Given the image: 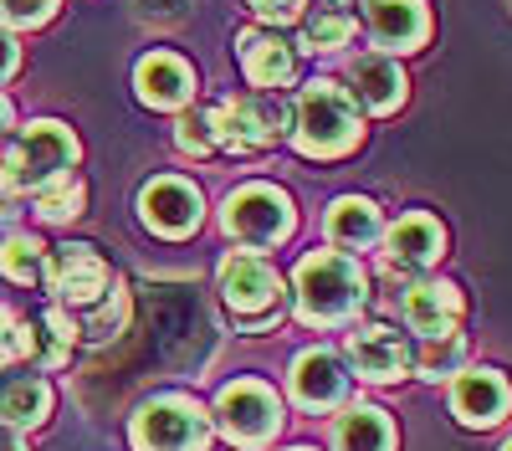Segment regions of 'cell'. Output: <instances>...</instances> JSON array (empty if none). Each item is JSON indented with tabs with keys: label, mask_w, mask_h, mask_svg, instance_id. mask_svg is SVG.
I'll list each match as a JSON object with an SVG mask.
<instances>
[{
	"label": "cell",
	"mask_w": 512,
	"mask_h": 451,
	"mask_svg": "<svg viewBox=\"0 0 512 451\" xmlns=\"http://www.w3.org/2000/svg\"><path fill=\"white\" fill-rule=\"evenodd\" d=\"M456 369H466V339L461 334L420 339V354H415V375L420 380H451Z\"/></svg>",
	"instance_id": "4316f807"
},
{
	"label": "cell",
	"mask_w": 512,
	"mask_h": 451,
	"mask_svg": "<svg viewBox=\"0 0 512 451\" xmlns=\"http://www.w3.org/2000/svg\"><path fill=\"white\" fill-rule=\"evenodd\" d=\"M287 139H292L297 154H308V159H338V154L359 149L364 118H359L354 93L344 88V82H333V77L308 82V88L297 93L292 113H287Z\"/></svg>",
	"instance_id": "7a4b0ae2"
},
{
	"label": "cell",
	"mask_w": 512,
	"mask_h": 451,
	"mask_svg": "<svg viewBox=\"0 0 512 451\" xmlns=\"http://www.w3.org/2000/svg\"><path fill=\"white\" fill-rule=\"evenodd\" d=\"M77 159H82V144H77V134L67 129V123L36 118V123H26V129L6 144V159H0V164H6L16 195H41L47 185L67 180L77 170Z\"/></svg>",
	"instance_id": "3957f363"
},
{
	"label": "cell",
	"mask_w": 512,
	"mask_h": 451,
	"mask_svg": "<svg viewBox=\"0 0 512 451\" xmlns=\"http://www.w3.org/2000/svg\"><path fill=\"white\" fill-rule=\"evenodd\" d=\"M292 451H313V446H292Z\"/></svg>",
	"instance_id": "74e56055"
},
{
	"label": "cell",
	"mask_w": 512,
	"mask_h": 451,
	"mask_svg": "<svg viewBox=\"0 0 512 451\" xmlns=\"http://www.w3.org/2000/svg\"><path fill=\"white\" fill-rule=\"evenodd\" d=\"M369 303V277L349 252H308L292 272V308L308 328H344Z\"/></svg>",
	"instance_id": "6da1fadb"
},
{
	"label": "cell",
	"mask_w": 512,
	"mask_h": 451,
	"mask_svg": "<svg viewBox=\"0 0 512 451\" xmlns=\"http://www.w3.org/2000/svg\"><path fill=\"white\" fill-rule=\"evenodd\" d=\"M502 451H512V441H507V446H502Z\"/></svg>",
	"instance_id": "f35d334b"
},
{
	"label": "cell",
	"mask_w": 512,
	"mask_h": 451,
	"mask_svg": "<svg viewBox=\"0 0 512 451\" xmlns=\"http://www.w3.org/2000/svg\"><path fill=\"white\" fill-rule=\"evenodd\" d=\"M236 57H241V72L256 93H272V88H287L297 77V47L277 31H241L236 36Z\"/></svg>",
	"instance_id": "2e32d148"
},
{
	"label": "cell",
	"mask_w": 512,
	"mask_h": 451,
	"mask_svg": "<svg viewBox=\"0 0 512 451\" xmlns=\"http://www.w3.org/2000/svg\"><path fill=\"white\" fill-rule=\"evenodd\" d=\"M333 451H395V421L379 405H349L328 431Z\"/></svg>",
	"instance_id": "44dd1931"
},
{
	"label": "cell",
	"mask_w": 512,
	"mask_h": 451,
	"mask_svg": "<svg viewBox=\"0 0 512 451\" xmlns=\"http://www.w3.org/2000/svg\"><path fill=\"white\" fill-rule=\"evenodd\" d=\"M134 11L149 16V21H175L190 11V0H134Z\"/></svg>",
	"instance_id": "d6a6232c"
},
{
	"label": "cell",
	"mask_w": 512,
	"mask_h": 451,
	"mask_svg": "<svg viewBox=\"0 0 512 451\" xmlns=\"http://www.w3.org/2000/svg\"><path fill=\"white\" fill-rule=\"evenodd\" d=\"M461 287L456 282H436V277H425V282H410L405 287V323H410V334L420 339H441V334H456V323H461Z\"/></svg>",
	"instance_id": "e0dca14e"
},
{
	"label": "cell",
	"mask_w": 512,
	"mask_h": 451,
	"mask_svg": "<svg viewBox=\"0 0 512 451\" xmlns=\"http://www.w3.org/2000/svg\"><path fill=\"white\" fill-rule=\"evenodd\" d=\"M216 426H221V436H226L231 446L262 451V446H272L277 431H282V400H277V390L262 385V380H236V385H226L221 400H216Z\"/></svg>",
	"instance_id": "52a82bcc"
},
{
	"label": "cell",
	"mask_w": 512,
	"mask_h": 451,
	"mask_svg": "<svg viewBox=\"0 0 512 451\" xmlns=\"http://www.w3.org/2000/svg\"><path fill=\"white\" fill-rule=\"evenodd\" d=\"M72 349H77V318H72V308L57 303L41 318H31V354H36L41 369H62L72 359Z\"/></svg>",
	"instance_id": "cb8c5ba5"
},
{
	"label": "cell",
	"mask_w": 512,
	"mask_h": 451,
	"mask_svg": "<svg viewBox=\"0 0 512 451\" xmlns=\"http://www.w3.org/2000/svg\"><path fill=\"white\" fill-rule=\"evenodd\" d=\"M41 272H47V241H41V236L16 231V236L0 241V277L31 287V282H41Z\"/></svg>",
	"instance_id": "484cf974"
},
{
	"label": "cell",
	"mask_w": 512,
	"mask_h": 451,
	"mask_svg": "<svg viewBox=\"0 0 512 451\" xmlns=\"http://www.w3.org/2000/svg\"><path fill=\"white\" fill-rule=\"evenodd\" d=\"M512 410V385L497 375V369H456L451 375V416L472 431L497 426Z\"/></svg>",
	"instance_id": "9a60e30c"
},
{
	"label": "cell",
	"mask_w": 512,
	"mask_h": 451,
	"mask_svg": "<svg viewBox=\"0 0 512 451\" xmlns=\"http://www.w3.org/2000/svg\"><path fill=\"white\" fill-rule=\"evenodd\" d=\"M77 344H113L123 334V323H128V293H123V282L113 277V287L88 303V308H77Z\"/></svg>",
	"instance_id": "d4e9b609"
},
{
	"label": "cell",
	"mask_w": 512,
	"mask_h": 451,
	"mask_svg": "<svg viewBox=\"0 0 512 451\" xmlns=\"http://www.w3.org/2000/svg\"><path fill=\"white\" fill-rule=\"evenodd\" d=\"M62 0H0V21H11V26H47L57 16Z\"/></svg>",
	"instance_id": "4dcf8cb0"
},
{
	"label": "cell",
	"mask_w": 512,
	"mask_h": 451,
	"mask_svg": "<svg viewBox=\"0 0 512 451\" xmlns=\"http://www.w3.org/2000/svg\"><path fill=\"white\" fill-rule=\"evenodd\" d=\"M221 298L236 313L241 334H267L282 318V277L256 252H231L221 262Z\"/></svg>",
	"instance_id": "5b68a950"
},
{
	"label": "cell",
	"mask_w": 512,
	"mask_h": 451,
	"mask_svg": "<svg viewBox=\"0 0 512 451\" xmlns=\"http://www.w3.org/2000/svg\"><path fill=\"white\" fill-rule=\"evenodd\" d=\"M349 364L338 359L333 349H303L292 359V375H287V390L292 400L313 410V416H323V410H338L349 400Z\"/></svg>",
	"instance_id": "7c38bea8"
},
{
	"label": "cell",
	"mask_w": 512,
	"mask_h": 451,
	"mask_svg": "<svg viewBox=\"0 0 512 451\" xmlns=\"http://www.w3.org/2000/svg\"><path fill=\"white\" fill-rule=\"evenodd\" d=\"M246 6L262 16L267 26H287V21H297L303 16V6H297V0H246Z\"/></svg>",
	"instance_id": "1f68e13d"
},
{
	"label": "cell",
	"mask_w": 512,
	"mask_h": 451,
	"mask_svg": "<svg viewBox=\"0 0 512 451\" xmlns=\"http://www.w3.org/2000/svg\"><path fill=\"white\" fill-rule=\"evenodd\" d=\"M349 93L369 113H395L405 103V72L390 52H369L349 67Z\"/></svg>",
	"instance_id": "d6986e66"
},
{
	"label": "cell",
	"mask_w": 512,
	"mask_h": 451,
	"mask_svg": "<svg viewBox=\"0 0 512 451\" xmlns=\"http://www.w3.org/2000/svg\"><path fill=\"white\" fill-rule=\"evenodd\" d=\"M210 436H216V421H210V410L185 390L149 395L134 410V421H128L134 451H210Z\"/></svg>",
	"instance_id": "277c9868"
},
{
	"label": "cell",
	"mask_w": 512,
	"mask_h": 451,
	"mask_svg": "<svg viewBox=\"0 0 512 451\" xmlns=\"http://www.w3.org/2000/svg\"><path fill=\"white\" fill-rule=\"evenodd\" d=\"M292 226H297V211H292L287 190H277L267 180H251V185L231 190L221 205V231L241 246H262L267 252V246H282L292 236Z\"/></svg>",
	"instance_id": "8992f818"
},
{
	"label": "cell",
	"mask_w": 512,
	"mask_h": 451,
	"mask_svg": "<svg viewBox=\"0 0 512 451\" xmlns=\"http://www.w3.org/2000/svg\"><path fill=\"white\" fill-rule=\"evenodd\" d=\"M349 369L359 380H369V385H400L415 369L410 339L395 334L390 323H364V328H354V339H349Z\"/></svg>",
	"instance_id": "8fae6325"
},
{
	"label": "cell",
	"mask_w": 512,
	"mask_h": 451,
	"mask_svg": "<svg viewBox=\"0 0 512 451\" xmlns=\"http://www.w3.org/2000/svg\"><path fill=\"white\" fill-rule=\"evenodd\" d=\"M364 26L379 52L405 57L431 41V6L425 0H364Z\"/></svg>",
	"instance_id": "4fadbf2b"
},
{
	"label": "cell",
	"mask_w": 512,
	"mask_h": 451,
	"mask_svg": "<svg viewBox=\"0 0 512 451\" xmlns=\"http://www.w3.org/2000/svg\"><path fill=\"white\" fill-rule=\"evenodd\" d=\"M47 287H52V298L62 303V308H88V303H98L108 287H113V272H108V262L93 252V246H82V241H67V246H57V252H47Z\"/></svg>",
	"instance_id": "9c48e42d"
},
{
	"label": "cell",
	"mask_w": 512,
	"mask_h": 451,
	"mask_svg": "<svg viewBox=\"0 0 512 451\" xmlns=\"http://www.w3.org/2000/svg\"><path fill=\"white\" fill-rule=\"evenodd\" d=\"M303 21V47L308 52H338L349 47L354 36V0H308V11L297 16Z\"/></svg>",
	"instance_id": "603a6c76"
},
{
	"label": "cell",
	"mask_w": 512,
	"mask_h": 451,
	"mask_svg": "<svg viewBox=\"0 0 512 451\" xmlns=\"http://www.w3.org/2000/svg\"><path fill=\"white\" fill-rule=\"evenodd\" d=\"M11 129V103H6V93H0V134Z\"/></svg>",
	"instance_id": "8d00e7d4"
},
{
	"label": "cell",
	"mask_w": 512,
	"mask_h": 451,
	"mask_svg": "<svg viewBox=\"0 0 512 451\" xmlns=\"http://www.w3.org/2000/svg\"><path fill=\"white\" fill-rule=\"evenodd\" d=\"M82 200H88V185H82L77 175H67V180H57V185H47L36 195V216L47 226H67V221L82 216Z\"/></svg>",
	"instance_id": "83f0119b"
},
{
	"label": "cell",
	"mask_w": 512,
	"mask_h": 451,
	"mask_svg": "<svg viewBox=\"0 0 512 451\" xmlns=\"http://www.w3.org/2000/svg\"><path fill=\"white\" fill-rule=\"evenodd\" d=\"M134 93H139L149 108L180 113V108L195 98V67H190L180 52H149V57L134 67Z\"/></svg>",
	"instance_id": "ac0fdd59"
},
{
	"label": "cell",
	"mask_w": 512,
	"mask_h": 451,
	"mask_svg": "<svg viewBox=\"0 0 512 451\" xmlns=\"http://www.w3.org/2000/svg\"><path fill=\"white\" fill-rule=\"evenodd\" d=\"M384 241V267L390 272H400V277H410V272H425L431 262H441V252H446V226L431 216V211H410V216H400L390 231L379 236Z\"/></svg>",
	"instance_id": "5bb4252c"
},
{
	"label": "cell",
	"mask_w": 512,
	"mask_h": 451,
	"mask_svg": "<svg viewBox=\"0 0 512 451\" xmlns=\"http://www.w3.org/2000/svg\"><path fill=\"white\" fill-rule=\"evenodd\" d=\"M31 354V318H21L11 303H0V364H16Z\"/></svg>",
	"instance_id": "f546056e"
},
{
	"label": "cell",
	"mask_w": 512,
	"mask_h": 451,
	"mask_svg": "<svg viewBox=\"0 0 512 451\" xmlns=\"http://www.w3.org/2000/svg\"><path fill=\"white\" fill-rule=\"evenodd\" d=\"M52 416V385L41 375H6L0 380V421L31 431Z\"/></svg>",
	"instance_id": "7402d4cb"
},
{
	"label": "cell",
	"mask_w": 512,
	"mask_h": 451,
	"mask_svg": "<svg viewBox=\"0 0 512 451\" xmlns=\"http://www.w3.org/2000/svg\"><path fill=\"white\" fill-rule=\"evenodd\" d=\"M0 451H26L21 431H16V426H6V421H0Z\"/></svg>",
	"instance_id": "d590c367"
},
{
	"label": "cell",
	"mask_w": 512,
	"mask_h": 451,
	"mask_svg": "<svg viewBox=\"0 0 512 451\" xmlns=\"http://www.w3.org/2000/svg\"><path fill=\"white\" fill-rule=\"evenodd\" d=\"M139 216H144V226H149L154 236L185 241V236H195V226L205 221V200H200V190H195L190 180L159 175V180H149L144 195H139Z\"/></svg>",
	"instance_id": "30bf717a"
},
{
	"label": "cell",
	"mask_w": 512,
	"mask_h": 451,
	"mask_svg": "<svg viewBox=\"0 0 512 451\" xmlns=\"http://www.w3.org/2000/svg\"><path fill=\"white\" fill-rule=\"evenodd\" d=\"M287 108L267 93H241L216 108V149L226 154H262L282 139Z\"/></svg>",
	"instance_id": "ba28073f"
},
{
	"label": "cell",
	"mask_w": 512,
	"mask_h": 451,
	"mask_svg": "<svg viewBox=\"0 0 512 451\" xmlns=\"http://www.w3.org/2000/svg\"><path fill=\"white\" fill-rule=\"evenodd\" d=\"M16 221V185L6 175V164H0V226H11Z\"/></svg>",
	"instance_id": "e575fe53"
},
{
	"label": "cell",
	"mask_w": 512,
	"mask_h": 451,
	"mask_svg": "<svg viewBox=\"0 0 512 451\" xmlns=\"http://www.w3.org/2000/svg\"><path fill=\"white\" fill-rule=\"evenodd\" d=\"M16 67H21V47H16L11 31H0V82H11Z\"/></svg>",
	"instance_id": "836d02e7"
},
{
	"label": "cell",
	"mask_w": 512,
	"mask_h": 451,
	"mask_svg": "<svg viewBox=\"0 0 512 451\" xmlns=\"http://www.w3.org/2000/svg\"><path fill=\"white\" fill-rule=\"evenodd\" d=\"M323 236L338 246V252H369V246H379V236H384V216H379V205H374V200H364V195H344V200H333V205H328Z\"/></svg>",
	"instance_id": "ffe728a7"
},
{
	"label": "cell",
	"mask_w": 512,
	"mask_h": 451,
	"mask_svg": "<svg viewBox=\"0 0 512 451\" xmlns=\"http://www.w3.org/2000/svg\"><path fill=\"white\" fill-rule=\"evenodd\" d=\"M175 144L195 159L216 154V108H180V123H175Z\"/></svg>",
	"instance_id": "f1b7e54d"
}]
</instances>
